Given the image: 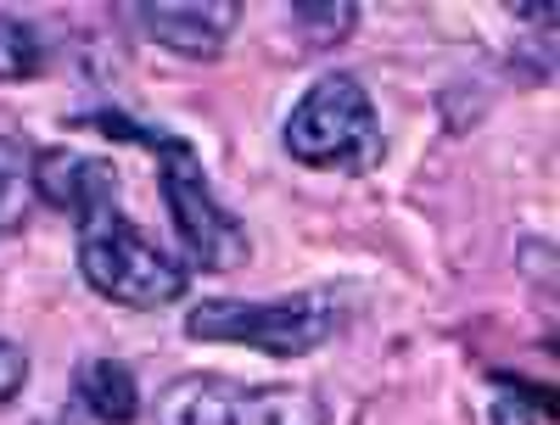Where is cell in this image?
Returning <instances> with one entry per match:
<instances>
[{"label": "cell", "instance_id": "6da1fadb", "mask_svg": "<svg viewBox=\"0 0 560 425\" xmlns=\"http://www.w3.org/2000/svg\"><path fill=\"white\" fill-rule=\"evenodd\" d=\"M287 152L303 168H337V174H370L387 157V134L376 118V102L353 73H319L303 102L287 118Z\"/></svg>", "mask_w": 560, "mask_h": 425}, {"label": "cell", "instance_id": "7a4b0ae2", "mask_svg": "<svg viewBox=\"0 0 560 425\" xmlns=\"http://www.w3.org/2000/svg\"><path fill=\"white\" fill-rule=\"evenodd\" d=\"M337 303L331 292H292L280 303H236V297H208L185 314V337L197 342H230L253 347L269 358H303L331 342Z\"/></svg>", "mask_w": 560, "mask_h": 425}, {"label": "cell", "instance_id": "3957f363", "mask_svg": "<svg viewBox=\"0 0 560 425\" xmlns=\"http://www.w3.org/2000/svg\"><path fill=\"white\" fill-rule=\"evenodd\" d=\"M79 274L90 292H102L118 308H168L185 292V263L168 258L147 229H135L124 213L79 229Z\"/></svg>", "mask_w": 560, "mask_h": 425}, {"label": "cell", "instance_id": "277c9868", "mask_svg": "<svg viewBox=\"0 0 560 425\" xmlns=\"http://www.w3.org/2000/svg\"><path fill=\"white\" fill-rule=\"evenodd\" d=\"M325 398L308 387H242L230 375H179L158 398V425H325Z\"/></svg>", "mask_w": 560, "mask_h": 425}, {"label": "cell", "instance_id": "5b68a950", "mask_svg": "<svg viewBox=\"0 0 560 425\" xmlns=\"http://www.w3.org/2000/svg\"><path fill=\"white\" fill-rule=\"evenodd\" d=\"M158 191H163V208H168V224L179 235V252L191 269L202 274H230L242 269L253 241H247V224L230 213L213 185L197 163V152H179V157H163L158 168Z\"/></svg>", "mask_w": 560, "mask_h": 425}, {"label": "cell", "instance_id": "8992f818", "mask_svg": "<svg viewBox=\"0 0 560 425\" xmlns=\"http://www.w3.org/2000/svg\"><path fill=\"white\" fill-rule=\"evenodd\" d=\"M34 191L39 202H51L62 219L79 229L102 224L118 213V168L107 157H84V152H39L34 157Z\"/></svg>", "mask_w": 560, "mask_h": 425}, {"label": "cell", "instance_id": "52a82bcc", "mask_svg": "<svg viewBox=\"0 0 560 425\" xmlns=\"http://www.w3.org/2000/svg\"><path fill=\"white\" fill-rule=\"evenodd\" d=\"M135 23L147 28V39H158L174 57L213 62V57H224L230 34H236L242 7L236 0H140Z\"/></svg>", "mask_w": 560, "mask_h": 425}, {"label": "cell", "instance_id": "ba28073f", "mask_svg": "<svg viewBox=\"0 0 560 425\" xmlns=\"http://www.w3.org/2000/svg\"><path fill=\"white\" fill-rule=\"evenodd\" d=\"M73 392L102 425H135V414H140V381H135V369L118 364V358L79 364L73 369Z\"/></svg>", "mask_w": 560, "mask_h": 425}, {"label": "cell", "instance_id": "9c48e42d", "mask_svg": "<svg viewBox=\"0 0 560 425\" xmlns=\"http://www.w3.org/2000/svg\"><path fill=\"white\" fill-rule=\"evenodd\" d=\"M39 191H34V152L23 140L0 134V235H18L34 213Z\"/></svg>", "mask_w": 560, "mask_h": 425}, {"label": "cell", "instance_id": "30bf717a", "mask_svg": "<svg viewBox=\"0 0 560 425\" xmlns=\"http://www.w3.org/2000/svg\"><path fill=\"white\" fill-rule=\"evenodd\" d=\"M39 73H45V34L18 12H0V84H23Z\"/></svg>", "mask_w": 560, "mask_h": 425}, {"label": "cell", "instance_id": "8fae6325", "mask_svg": "<svg viewBox=\"0 0 560 425\" xmlns=\"http://www.w3.org/2000/svg\"><path fill=\"white\" fill-rule=\"evenodd\" d=\"M73 123H79V129H102V134H113V140H135V146H147V152H158V157H179V152H191L179 134H163L158 123H140V118H129V113H118V107H102V113H73Z\"/></svg>", "mask_w": 560, "mask_h": 425}, {"label": "cell", "instance_id": "7c38bea8", "mask_svg": "<svg viewBox=\"0 0 560 425\" xmlns=\"http://www.w3.org/2000/svg\"><path fill=\"white\" fill-rule=\"evenodd\" d=\"M493 387H499V398H493V425H538V420L555 414V398H549V392L533 398V392L522 387V375H493Z\"/></svg>", "mask_w": 560, "mask_h": 425}, {"label": "cell", "instance_id": "4fadbf2b", "mask_svg": "<svg viewBox=\"0 0 560 425\" xmlns=\"http://www.w3.org/2000/svg\"><path fill=\"white\" fill-rule=\"evenodd\" d=\"M292 17H298V34H303V39H314V45H337V39L353 34L359 7H348V0H337V7H308V0H298Z\"/></svg>", "mask_w": 560, "mask_h": 425}, {"label": "cell", "instance_id": "5bb4252c", "mask_svg": "<svg viewBox=\"0 0 560 425\" xmlns=\"http://www.w3.org/2000/svg\"><path fill=\"white\" fill-rule=\"evenodd\" d=\"M23 381H28V353L0 337V403H12L23 392Z\"/></svg>", "mask_w": 560, "mask_h": 425}]
</instances>
